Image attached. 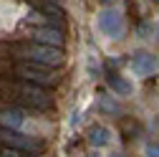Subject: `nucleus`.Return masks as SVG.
Returning a JSON list of instances; mask_svg holds the SVG:
<instances>
[{"instance_id":"2","label":"nucleus","mask_w":159,"mask_h":157,"mask_svg":"<svg viewBox=\"0 0 159 157\" xmlns=\"http://www.w3.org/2000/svg\"><path fill=\"white\" fill-rule=\"evenodd\" d=\"M15 91L20 94V96H18V102L25 104V107H33V109H51V104H53L43 86L30 84V81H23V78L15 84Z\"/></svg>"},{"instance_id":"7","label":"nucleus","mask_w":159,"mask_h":157,"mask_svg":"<svg viewBox=\"0 0 159 157\" xmlns=\"http://www.w3.org/2000/svg\"><path fill=\"white\" fill-rule=\"evenodd\" d=\"M33 5L38 8V13H41L43 18H48V23H51V21H53V23H58V21L63 18V10L58 8L53 0H46V3H33Z\"/></svg>"},{"instance_id":"8","label":"nucleus","mask_w":159,"mask_h":157,"mask_svg":"<svg viewBox=\"0 0 159 157\" xmlns=\"http://www.w3.org/2000/svg\"><path fill=\"white\" fill-rule=\"evenodd\" d=\"M0 157H30V155H25L23 150H10V147H5L3 152H0Z\"/></svg>"},{"instance_id":"4","label":"nucleus","mask_w":159,"mask_h":157,"mask_svg":"<svg viewBox=\"0 0 159 157\" xmlns=\"http://www.w3.org/2000/svg\"><path fill=\"white\" fill-rule=\"evenodd\" d=\"M0 142L5 147H10V150H23V152H33V155H38L43 150V145L38 140L25 137V134H18L15 129H5V127H0Z\"/></svg>"},{"instance_id":"6","label":"nucleus","mask_w":159,"mask_h":157,"mask_svg":"<svg viewBox=\"0 0 159 157\" xmlns=\"http://www.w3.org/2000/svg\"><path fill=\"white\" fill-rule=\"evenodd\" d=\"M20 124H23V112L20 109H3V112H0V127L18 129Z\"/></svg>"},{"instance_id":"9","label":"nucleus","mask_w":159,"mask_h":157,"mask_svg":"<svg viewBox=\"0 0 159 157\" xmlns=\"http://www.w3.org/2000/svg\"><path fill=\"white\" fill-rule=\"evenodd\" d=\"M157 3H159V0H157Z\"/></svg>"},{"instance_id":"3","label":"nucleus","mask_w":159,"mask_h":157,"mask_svg":"<svg viewBox=\"0 0 159 157\" xmlns=\"http://www.w3.org/2000/svg\"><path fill=\"white\" fill-rule=\"evenodd\" d=\"M18 76L23 78V81H30V84H38V86H56L58 78L48 71V66H41V64H30V61H23L18 64Z\"/></svg>"},{"instance_id":"1","label":"nucleus","mask_w":159,"mask_h":157,"mask_svg":"<svg viewBox=\"0 0 159 157\" xmlns=\"http://www.w3.org/2000/svg\"><path fill=\"white\" fill-rule=\"evenodd\" d=\"M20 58H25V61L30 64H41V66H61L63 64V51L56 48V46H43V43H33V46H23L20 51Z\"/></svg>"},{"instance_id":"5","label":"nucleus","mask_w":159,"mask_h":157,"mask_svg":"<svg viewBox=\"0 0 159 157\" xmlns=\"http://www.w3.org/2000/svg\"><path fill=\"white\" fill-rule=\"evenodd\" d=\"M33 38H35V43H43V46H56V48L63 46V31L61 28H53V26L35 28L33 31Z\"/></svg>"},{"instance_id":"10","label":"nucleus","mask_w":159,"mask_h":157,"mask_svg":"<svg viewBox=\"0 0 159 157\" xmlns=\"http://www.w3.org/2000/svg\"><path fill=\"white\" fill-rule=\"evenodd\" d=\"M53 3H56V0H53Z\"/></svg>"}]
</instances>
